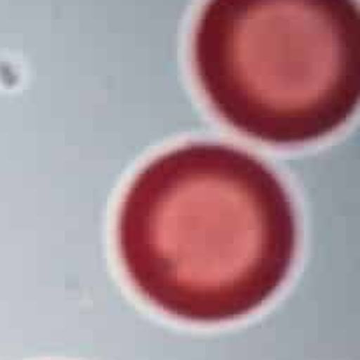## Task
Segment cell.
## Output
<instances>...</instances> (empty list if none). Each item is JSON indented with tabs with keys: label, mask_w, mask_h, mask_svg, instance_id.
<instances>
[{
	"label": "cell",
	"mask_w": 360,
	"mask_h": 360,
	"mask_svg": "<svg viewBox=\"0 0 360 360\" xmlns=\"http://www.w3.org/2000/svg\"><path fill=\"white\" fill-rule=\"evenodd\" d=\"M193 67L224 122L269 144L323 139L360 98L357 0H207Z\"/></svg>",
	"instance_id": "2"
},
{
	"label": "cell",
	"mask_w": 360,
	"mask_h": 360,
	"mask_svg": "<svg viewBox=\"0 0 360 360\" xmlns=\"http://www.w3.org/2000/svg\"><path fill=\"white\" fill-rule=\"evenodd\" d=\"M116 234L136 290L193 323L262 308L297 252V218L280 178L253 155L213 143L150 162L123 197Z\"/></svg>",
	"instance_id": "1"
}]
</instances>
